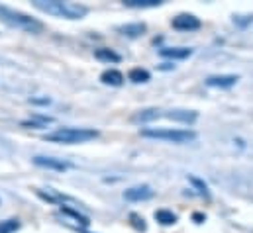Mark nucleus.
Returning a JSON list of instances; mask_svg holds the SVG:
<instances>
[{"label": "nucleus", "instance_id": "obj_1", "mask_svg": "<svg viewBox=\"0 0 253 233\" xmlns=\"http://www.w3.org/2000/svg\"><path fill=\"white\" fill-rule=\"evenodd\" d=\"M34 6L45 14L59 16L67 20H81L86 16L88 8L77 2H63V0H34Z\"/></svg>", "mask_w": 253, "mask_h": 233}, {"label": "nucleus", "instance_id": "obj_2", "mask_svg": "<svg viewBox=\"0 0 253 233\" xmlns=\"http://www.w3.org/2000/svg\"><path fill=\"white\" fill-rule=\"evenodd\" d=\"M0 22H4L10 28L28 32V34H42L43 32V24L20 10L8 8V6H0Z\"/></svg>", "mask_w": 253, "mask_h": 233}, {"label": "nucleus", "instance_id": "obj_3", "mask_svg": "<svg viewBox=\"0 0 253 233\" xmlns=\"http://www.w3.org/2000/svg\"><path fill=\"white\" fill-rule=\"evenodd\" d=\"M98 137L96 129L90 127H59L45 135V141L61 143V145H75V143H86Z\"/></svg>", "mask_w": 253, "mask_h": 233}, {"label": "nucleus", "instance_id": "obj_4", "mask_svg": "<svg viewBox=\"0 0 253 233\" xmlns=\"http://www.w3.org/2000/svg\"><path fill=\"white\" fill-rule=\"evenodd\" d=\"M141 137H149V139H159V141H167V143H190L196 139V131L192 129H175V127H145L139 131Z\"/></svg>", "mask_w": 253, "mask_h": 233}, {"label": "nucleus", "instance_id": "obj_5", "mask_svg": "<svg viewBox=\"0 0 253 233\" xmlns=\"http://www.w3.org/2000/svg\"><path fill=\"white\" fill-rule=\"evenodd\" d=\"M153 194H155V192L151 190V186L139 184V186L127 188L126 192H124V198H126L127 202H145V200H151Z\"/></svg>", "mask_w": 253, "mask_h": 233}, {"label": "nucleus", "instance_id": "obj_6", "mask_svg": "<svg viewBox=\"0 0 253 233\" xmlns=\"http://www.w3.org/2000/svg\"><path fill=\"white\" fill-rule=\"evenodd\" d=\"M171 26L175 30H181V32H192V30H198L202 24L194 14H179V16L173 18Z\"/></svg>", "mask_w": 253, "mask_h": 233}, {"label": "nucleus", "instance_id": "obj_7", "mask_svg": "<svg viewBox=\"0 0 253 233\" xmlns=\"http://www.w3.org/2000/svg\"><path fill=\"white\" fill-rule=\"evenodd\" d=\"M34 165H38V167H42V169H49V171H59V173H63V171H67V169L71 167L69 163H65V161H61V159L42 157V155L34 157Z\"/></svg>", "mask_w": 253, "mask_h": 233}, {"label": "nucleus", "instance_id": "obj_8", "mask_svg": "<svg viewBox=\"0 0 253 233\" xmlns=\"http://www.w3.org/2000/svg\"><path fill=\"white\" fill-rule=\"evenodd\" d=\"M204 82L206 86H212V88H230L238 82V75H214V77H208Z\"/></svg>", "mask_w": 253, "mask_h": 233}, {"label": "nucleus", "instance_id": "obj_9", "mask_svg": "<svg viewBox=\"0 0 253 233\" xmlns=\"http://www.w3.org/2000/svg\"><path fill=\"white\" fill-rule=\"evenodd\" d=\"M59 214H61V216H67V218H71V220H75L83 230L90 226V220H88L84 214H81L79 210L71 208V206H61V208H59ZM79 226H77V228H79Z\"/></svg>", "mask_w": 253, "mask_h": 233}, {"label": "nucleus", "instance_id": "obj_10", "mask_svg": "<svg viewBox=\"0 0 253 233\" xmlns=\"http://www.w3.org/2000/svg\"><path fill=\"white\" fill-rule=\"evenodd\" d=\"M167 119H173V121H181V123H194L196 121V112L192 110H171L167 114H163Z\"/></svg>", "mask_w": 253, "mask_h": 233}, {"label": "nucleus", "instance_id": "obj_11", "mask_svg": "<svg viewBox=\"0 0 253 233\" xmlns=\"http://www.w3.org/2000/svg\"><path fill=\"white\" fill-rule=\"evenodd\" d=\"M100 80H102L104 84H110V86H122L124 75H122L120 71H116V69H106V71L100 75Z\"/></svg>", "mask_w": 253, "mask_h": 233}, {"label": "nucleus", "instance_id": "obj_12", "mask_svg": "<svg viewBox=\"0 0 253 233\" xmlns=\"http://www.w3.org/2000/svg\"><path fill=\"white\" fill-rule=\"evenodd\" d=\"M159 53L161 57L167 59H187L192 55V49L190 47H163Z\"/></svg>", "mask_w": 253, "mask_h": 233}, {"label": "nucleus", "instance_id": "obj_13", "mask_svg": "<svg viewBox=\"0 0 253 233\" xmlns=\"http://www.w3.org/2000/svg\"><path fill=\"white\" fill-rule=\"evenodd\" d=\"M118 32H120L122 36H126V38H139V36L145 34V24H141V22L126 24V26H120Z\"/></svg>", "mask_w": 253, "mask_h": 233}, {"label": "nucleus", "instance_id": "obj_14", "mask_svg": "<svg viewBox=\"0 0 253 233\" xmlns=\"http://www.w3.org/2000/svg\"><path fill=\"white\" fill-rule=\"evenodd\" d=\"M94 57L98 59V61H104V63H120V59H122L116 51H112V49H108V47L96 49V51H94Z\"/></svg>", "mask_w": 253, "mask_h": 233}, {"label": "nucleus", "instance_id": "obj_15", "mask_svg": "<svg viewBox=\"0 0 253 233\" xmlns=\"http://www.w3.org/2000/svg\"><path fill=\"white\" fill-rule=\"evenodd\" d=\"M157 117H161V112H159L157 108H147V110H139L137 114H133L131 119L145 123V121H153V119H157Z\"/></svg>", "mask_w": 253, "mask_h": 233}, {"label": "nucleus", "instance_id": "obj_16", "mask_svg": "<svg viewBox=\"0 0 253 233\" xmlns=\"http://www.w3.org/2000/svg\"><path fill=\"white\" fill-rule=\"evenodd\" d=\"M127 78H129L131 82L139 84V82H147V80L151 78V75H149V71H145V69H141V67H135V69H131V71L127 73Z\"/></svg>", "mask_w": 253, "mask_h": 233}, {"label": "nucleus", "instance_id": "obj_17", "mask_svg": "<svg viewBox=\"0 0 253 233\" xmlns=\"http://www.w3.org/2000/svg\"><path fill=\"white\" fill-rule=\"evenodd\" d=\"M153 216H155V220L161 226H173V224H177V216L171 210H157Z\"/></svg>", "mask_w": 253, "mask_h": 233}, {"label": "nucleus", "instance_id": "obj_18", "mask_svg": "<svg viewBox=\"0 0 253 233\" xmlns=\"http://www.w3.org/2000/svg\"><path fill=\"white\" fill-rule=\"evenodd\" d=\"M51 121H53V117L42 116V114H34L32 119L22 121V125H24V127H45V125L51 123Z\"/></svg>", "mask_w": 253, "mask_h": 233}, {"label": "nucleus", "instance_id": "obj_19", "mask_svg": "<svg viewBox=\"0 0 253 233\" xmlns=\"http://www.w3.org/2000/svg\"><path fill=\"white\" fill-rule=\"evenodd\" d=\"M127 8H155L161 6L163 0H124Z\"/></svg>", "mask_w": 253, "mask_h": 233}, {"label": "nucleus", "instance_id": "obj_20", "mask_svg": "<svg viewBox=\"0 0 253 233\" xmlns=\"http://www.w3.org/2000/svg\"><path fill=\"white\" fill-rule=\"evenodd\" d=\"M20 230V220H4L0 222V233H16Z\"/></svg>", "mask_w": 253, "mask_h": 233}, {"label": "nucleus", "instance_id": "obj_21", "mask_svg": "<svg viewBox=\"0 0 253 233\" xmlns=\"http://www.w3.org/2000/svg\"><path fill=\"white\" fill-rule=\"evenodd\" d=\"M129 222H131V226H133L137 232H145V230H147L145 220H143L141 216H137V214H129Z\"/></svg>", "mask_w": 253, "mask_h": 233}, {"label": "nucleus", "instance_id": "obj_22", "mask_svg": "<svg viewBox=\"0 0 253 233\" xmlns=\"http://www.w3.org/2000/svg\"><path fill=\"white\" fill-rule=\"evenodd\" d=\"M189 180L192 182V184H194V186H196V188H198V190H200V194H204V196H210V194H208V186H206V184H204L200 178H194V176H190Z\"/></svg>", "mask_w": 253, "mask_h": 233}, {"label": "nucleus", "instance_id": "obj_23", "mask_svg": "<svg viewBox=\"0 0 253 233\" xmlns=\"http://www.w3.org/2000/svg\"><path fill=\"white\" fill-rule=\"evenodd\" d=\"M192 220H194L196 224H202V222H204V216H202V214H194V216H192Z\"/></svg>", "mask_w": 253, "mask_h": 233}, {"label": "nucleus", "instance_id": "obj_24", "mask_svg": "<svg viewBox=\"0 0 253 233\" xmlns=\"http://www.w3.org/2000/svg\"><path fill=\"white\" fill-rule=\"evenodd\" d=\"M73 230H75L77 233H88L86 230H83V228H73Z\"/></svg>", "mask_w": 253, "mask_h": 233}]
</instances>
